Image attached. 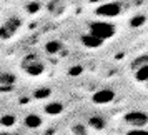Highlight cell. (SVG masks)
<instances>
[{
    "instance_id": "cell-1",
    "label": "cell",
    "mask_w": 148,
    "mask_h": 135,
    "mask_svg": "<svg viewBox=\"0 0 148 135\" xmlns=\"http://www.w3.org/2000/svg\"><path fill=\"white\" fill-rule=\"evenodd\" d=\"M45 68H47L45 62L42 60V57L37 54H28L22 60V70L27 75H30V77H40V75H43Z\"/></svg>"
},
{
    "instance_id": "cell-2",
    "label": "cell",
    "mask_w": 148,
    "mask_h": 135,
    "mask_svg": "<svg viewBox=\"0 0 148 135\" xmlns=\"http://www.w3.org/2000/svg\"><path fill=\"white\" fill-rule=\"evenodd\" d=\"M88 32L90 34L97 35L100 40H108L115 35V25L113 23H108L105 20H98V22H90L88 23Z\"/></svg>"
},
{
    "instance_id": "cell-3",
    "label": "cell",
    "mask_w": 148,
    "mask_h": 135,
    "mask_svg": "<svg viewBox=\"0 0 148 135\" xmlns=\"http://www.w3.org/2000/svg\"><path fill=\"white\" fill-rule=\"evenodd\" d=\"M22 28V19L17 15L8 17L7 20L0 25V40H10L15 35L18 34V30Z\"/></svg>"
},
{
    "instance_id": "cell-4",
    "label": "cell",
    "mask_w": 148,
    "mask_h": 135,
    "mask_svg": "<svg viewBox=\"0 0 148 135\" xmlns=\"http://www.w3.org/2000/svg\"><path fill=\"white\" fill-rule=\"evenodd\" d=\"M121 12H123V5L120 2H115V0L101 3L95 10L97 17H101V19H115V17L121 15Z\"/></svg>"
},
{
    "instance_id": "cell-5",
    "label": "cell",
    "mask_w": 148,
    "mask_h": 135,
    "mask_svg": "<svg viewBox=\"0 0 148 135\" xmlns=\"http://www.w3.org/2000/svg\"><path fill=\"white\" fill-rule=\"evenodd\" d=\"M123 122L135 128H141L148 123V114L141 112V110H132L123 115Z\"/></svg>"
},
{
    "instance_id": "cell-6",
    "label": "cell",
    "mask_w": 148,
    "mask_h": 135,
    "mask_svg": "<svg viewBox=\"0 0 148 135\" xmlns=\"http://www.w3.org/2000/svg\"><path fill=\"white\" fill-rule=\"evenodd\" d=\"M115 100V90L112 88H100L92 95V102L97 105H107Z\"/></svg>"
},
{
    "instance_id": "cell-7",
    "label": "cell",
    "mask_w": 148,
    "mask_h": 135,
    "mask_svg": "<svg viewBox=\"0 0 148 135\" xmlns=\"http://www.w3.org/2000/svg\"><path fill=\"white\" fill-rule=\"evenodd\" d=\"M82 43L85 45L87 48H98V47H101V43H103V40H100L97 35H93V34H85V35H82Z\"/></svg>"
},
{
    "instance_id": "cell-8",
    "label": "cell",
    "mask_w": 148,
    "mask_h": 135,
    "mask_svg": "<svg viewBox=\"0 0 148 135\" xmlns=\"http://www.w3.org/2000/svg\"><path fill=\"white\" fill-rule=\"evenodd\" d=\"M23 123H25V127L35 130V128H40L42 125H43V120H42L40 115H37V114H28L27 117H25Z\"/></svg>"
},
{
    "instance_id": "cell-9",
    "label": "cell",
    "mask_w": 148,
    "mask_h": 135,
    "mask_svg": "<svg viewBox=\"0 0 148 135\" xmlns=\"http://www.w3.org/2000/svg\"><path fill=\"white\" fill-rule=\"evenodd\" d=\"M63 103H60V102H50V103H47L45 107H43V112L47 115H58L63 112Z\"/></svg>"
},
{
    "instance_id": "cell-10",
    "label": "cell",
    "mask_w": 148,
    "mask_h": 135,
    "mask_svg": "<svg viewBox=\"0 0 148 135\" xmlns=\"http://www.w3.org/2000/svg\"><path fill=\"white\" fill-rule=\"evenodd\" d=\"M88 125L93 128V130H103V128L107 127V122L103 117L100 115H92L90 118H88Z\"/></svg>"
},
{
    "instance_id": "cell-11",
    "label": "cell",
    "mask_w": 148,
    "mask_h": 135,
    "mask_svg": "<svg viewBox=\"0 0 148 135\" xmlns=\"http://www.w3.org/2000/svg\"><path fill=\"white\" fill-rule=\"evenodd\" d=\"M48 12L53 15H60L63 14V10H65V3H63V0H52L50 3H48Z\"/></svg>"
},
{
    "instance_id": "cell-12",
    "label": "cell",
    "mask_w": 148,
    "mask_h": 135,
    "mask_svg": "<svg viewBox=\"0 0 148 135\" xmlns=\"http://www.w3.org/2000/svg\"><path fill=\"white\" fill-rule=\"evenodd\" d=\"M62 50V42L60 40H48L45 43V52L48 55H57Z\"/></svg>"
},
{
    "instance_id": "cell-13",
    "label": "cell",
    "mask_w": 148,
    "mask_h": 135,
    "mask_svg": "<svg viewBox=\"0 0 148 135\" xmlns=\"http://www.w3.org/2000/svg\"><path fill=\"white\" fill-rule=\"evenodd\" d=\"M135 79H136V82H148V65L136 68L135 70Z\"/></svg>"
},
{
    "instance_id": "cell-14",
    "label": "cell",
    "mask_w": 148,
    "mask_h": 135,
    "mask_svg": "<svg viewBox=\"0 0 148 135\" xmlns=\"http://www.w3.org/2000/svg\"><path fill=\"white\" fill-rule=\"evenodd\" d=\"M15 80H17V77H15L14 74H8V72H5V74H0V83H2V85H5V87H8V85H14Z\"/></svg>"
},
{
    "instance_id": "cell-15",
    "label": "cell",
    "mask_w": 148,
    "mask_h": 135,
    "mask_svg": "<svg viewBox=\"0 0 148 135\" xmlns=\"http://www.w3.org/2000/svg\"><path fill=\"white\" fill-rule=\"evenodd\" d=\"M72 134L75 135H88V128L85 127V123H75L72 127Z\"/></svg>"
},
{
    "instance_id": "cell-16",
    "label": "cell",
    "mask_w": 148,
    "mask_h": 135,
    "mask_svg": "<svg viewBox=\"0 0 148 135\" xmlns=\"http://www.w3.org/2000/svg\"><path fill=\"white\" fill-rule=\"evenodd\" d=\"M0 125H3V127H12V125H15V117L14 115H3L0 118Z\"/></svg>"
},
{
    "instance_id": "cell-17",
    "label": "cell",
    "mask_w": 148,
    "mask_h": 135,
    "mask_svg": "<svg viewBox=\"0 0 148 135\" xmlns=\"http://www.w3.org/2000/svg\"><path fill=\"white\" fill-rule=\"evenodd\" d=\"M50 94H52V90H50V88H38V90L34 94V97H35V98H47Z\"/></svg>"
},
{
    "instance_id": "cell-18",
    "label": "cell",
    "mask_w": 148,
    "mask_h": 135,
    "mask_svg": "<svg viewBox=\"0 0 148 135\" xmlns=\"http://www.w3.org/2000/svg\"><path fill=\"white\" fill-rule=\"evenodd\" d=\"M143 22H145V19H143V17H135V19H132L130 25H132V27H138V25H141Z\"/></svg>"
},
{
    "instance_id": "cell-19",
    "label": "cell",
    "mask_w": 148,
    "mask_h": 135,
    "mask_svg": "<svg viewBox=\"0 0 148 135\" xmlns=\"http://www.w3.org/2000/svg\"><path fill=\"white\" fill-rule=\"evenodd\" d=\"M127 135H148L147 130H141V128H133V130H130Z\"/></svg>"
},
{
    "instance_id": "cell-20",
    "label": "cell",
    "mask_w": 148,
    "mask_h": 135,
    "mask_svg": "<svg viewBox=\"0 0 148 135\" xmlns=\"http://www.w3.org/2000/svg\"><path fill=\"white\" fill-rule=\"evenodd\" d=\"M27 10H28V12H37V10H38V5H37V3H34V5H28Z\"/></svg>"
},
{
    "instance_id": "cell-21",
    "label": "cell",
    "mask_w": 148,
    "mask_h": 135,
    "mask_svg": "<svg viewBox=\"0 0 148 135\" xmlns=\"http://www.w3.org/2000/svg\"><path fill=\"white\" fill-rule=\"evenodd\" d=\"M70 74H73V75L80 74V68H73V70H70Z\"/></svg>"
}]
</instances>
